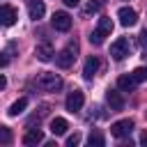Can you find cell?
Segmentation results:
<instances>
[{"mask_svg":"<svg viewBox=\"0 0 147 147\" xmlns=\"http://www.w3.org/2000/svg\"><path fill=\"white\" fill-rule=\"evenodd\" d=\"M16 18H18V11L11 7V5H2V14H0V21H2V25H14L16 23Z\"/></svg>","mask_w":147,"mask_h":147,"instance_id":"ba28073f","label":"cell"},{"mask_svg":"<svg viewBox=\"0 0 147 147\" xmlns=\"http://www.w3.org/2000/svg\"><path fill=\"white\" fill-rule=\"evenodd\" d=\"M133 131V119H119V122H115L113 126H110V133L115 136V138H124V136H129Z\"/></svg>","mask_w":147,"mask_h":147,"instance_id":"277c9868","label":"cell"},{"mask_svg":"<svg viewBox=\"0 0 147 147\" xmlns=\"http://www.w3.org/2000/svg\"><path fill=\"white\" fill-rule=\"evenodd\" d=\"M53 28L60 30V32H67L71 28V16L67 11H55L53 14Z\"/></svg>","mask_w":147,"mask_h":147,"instance_id":"8992f818","label":"cell"},{"mask_svg":"<svg viewBox=\"0 0 147 147\" xmlns=\"http://www.w3.org/2000/svg\"><path fill=\"white\" fill-rule=\"evenodd\" d=\"M103 5H106V0H90V2H87V7L83 9V16H90V14H96V11H99V9L103 7Z\"/></svg>","mask_w":147,"mask_h":147,"instance_id":"e0dca14e","label":"cell"},{"mask_svg":"<svg viewBox=\"0 0 147 147\" xmlns=\"http://www.w3.org/2000/svg\"><path fill=\"white\" fill-rule=\"evenodd\" d=\"M106 101H108L110 110H122V108H124V96H122L117 90H108V94H106Z\"/></svg>","mask_w":147,"mask_h":147,"instance_id":"30bf717a","label":"cell"},{"mask_svg":"<svg viewBox=\"0 0 147 147\" xmlns=\"http://www.w3.org/2000/svg\"><path fill=\"white\" fill-rule=\"evenodd\" d=\"M0 142H2V145H9V142H11V133H9L7 126H0Z\"/></svg>","mask_w":147,"mask_h":147,"instance_id":"7402d4cb","label":"cell"},{"mask_svg":"<svg viewBox=\"0 0 147 147\" xmlns=\"http://www.w3.org/2000/svg\"><path fill=\"white\" fill-rule=\"evenodd\" d=\"M106 37H108V32H103L101 28H96V30H94V32L90 34V41H92L94 46H101V44L106 41Z\"/></svg>","mask_w":147,"mask_h":147,"instance_id":"ac0fdd59","label":"cell"},{"mask_svg":"<svg viewBox=\"0 0 147 147\" xmlns=\"http://www.w3.org/2000/svg\"><path fill=\"white\" fill-rule=\"evenodd\" d=\"M131 74L136 76V80H138V83H142V80H147V67H138V69H133Z\"/></svg>","mask_w":147,"mask_h":147,"instance_id":"44dd1931","label":"cell"},{"mask_svg":"<svg viewBox=\"0 0 147 147\" xmlns=\"http://www.w3.org/2000/svg\"><path fill=\"white\" fill-rule=\"evenodd\" d=\"M140 44H142V46L147 48V28H145V30L140 32Z\"/></svg>","mask_w":147,"mask_h":147,"instance_id":"cb8c5ba5","label":"cell"},{"mask_svg":"<svg viewBox=\"0 0 147 147\" xmlns=\"http://www.w3.org/2000/svg\"><path fill=\"white\" fill-rule=\"evenodd\" d=\"M34 85L39 90H44V92H57L62 87V78L57 74H53V71H41V74H37Z\"/></svg>","mask_w":147,"mask_h":147,"instance_id":"6da1fadb","label":"cell"},{"mask_svg":"<svg viewBox=\"0 0 147 147\" xmlns=\"http://www.w3.org/2000/svg\"><path fill=\"white\" fill-rule=\"evenodd\" d=\"M34 55H37L41 62H48V60L53 57V48H51V44H39V46L34 48Z\"/></svg>","mask_w":147,"mask_h":147,"instance_id":"9a60e30c","label":"cell"},{"mask_svg":"<svg viewBox=\"0 0 147 147\" xmlns=\"http://www.w3.org/2000/svg\"><path fill=\"white\" fill-rule=\"evenodd\" d=\"M28 14H30V18H32V21H39V18L46 14L44 2H41V0H30V5H28Z\"/></svg>","mask_w":147,"mask_h":147,"instance_id":"8fae6325","label":"cell"},{"mask_svg":"<svg viewBox=\"0 0 147 147\" xmlns=\"http://www.w3.org/2000/svg\"><path fill=\"white\" fill-rule=\"evenodd\" d=\"M41 140H44V133H41L39 129H30V131L23 136V145H28V147H30V145H39Z\"/></svg>","mask_w":147,"mask_h":147,"instance_id":"5bb4252c","label":"cell"},{"mask_svg":"<svg viewBox=\"0 0 147 147\" xmlns=\"http://www.w3.org/2000/svg\"><path fill=\"white\" fill-rule=\"evenodd\" d=\"M67 129H69V124H67L64 117H55V119L51 122V133H53V136H64Z\"/></svg>","mask_w":147,"mask_h":147,"instance_id":"4fadbf2b","label":"cell"},{"mask_svg":"<svg viewBox=\"0 0 147 147\" xmlns=\"http://www.w3.org/2000/svg\"><path fill=\"white\" fill-rule=\"evenodd\" d=\"M76 57H78V44H76V41H69V44L55 55V62H57L60 69H69V67L76 62Z\"/></svg>","mask_w":147,"mask_h":147,"instance_id":"7a4b0ae2","label":"cell"},{"mask_svg":"<svg viewBox=\"0 0 147 147\" xmlns=\"http://www.w3.org/2000/svg\"><path fill=\"white\" fill-rule=\"evenodd\" d=\"M78 142H80V133H74V136L67 138V147H76Z\"/></svg>","mask_w":147,"mask_h":147,"instance_id":"603a6c76","label":"cell"},{"mask_svg":"<svg viewBox=\"0 0 147 147\" xmlns=\"http://www.w3.org/2000/svg\"><path fill=\"white\" fill-rule=\"evenodd\" d=\"M62 2H64L67 7H78V5H80V0H62Z\"/></svg>","mask_w":147,"mask_h":147,"instance_id":"d4e9b609","label":"cell"},{"mask_svg":"<svg viewBox=\"0 0 147 147\" xmlns=\"http://www.w3.org/2000/svg\"><path fill=\"white\" fill-rule=\"evenodd\" d=\"M103 136H101V131H92L90 133V138H87V145L90 147H103Z\"/></svg>","mask_w":147,"mask_h":147,"instance_id":"d6986e66","label":"cell"},{"mask_svg":"<svg viewBox=\"0 0 147 147\" xmlns=\"http://www.w3.org/2000/svg\"><path fill=\"white\" fill-rule=\"evenodd\" d=\"M140 83L136 80V76L133 74H124V76H119L117 78V87L119 90H124V92H131V90H136Z\"/></svg>","mask_w":147,"mask_h":147,"instance_id":"9c48e42d","label":"cell"},{"mask_svg":"<svg viewBox=\"0 0 147 147\" xmlns=\"http://www.w3.org/2000/svg\"><path fill=\"white\" fill-rule=\"evenodd\" d=\"M140 142H142V145H147V131H145V133L140 136Z\"/></svg>","mask_w":147,"mask_h":147,"instance_id":"484cf974","label":"cell"},{"mask_svg":"<svg viewBox=\"0 0 147 147\" xmlns=\"http://www.w3.org/2000/svg\"><path fill=\"white\" fill-rule=\"evenodd\" d=\"M83 103H85V96H83V92H80V90H74V92L67 96V110H69V113L80 110V108H83Z\"/></svg>","mask_w":147,"mask_h":147,"instance_id":"52a82bcc","label":"cell"},{"mask_svg":"<svg viewBox=\"0 0 147 147\" xmlns=\"http://www.w3.org/2000/svg\"><path fill=\"white\" fill-rule=\"evenodd\" d=\"M96 69H99V57L90 55V57L85 60V67H83V76H85L87 80H92V78H94V74H96Z\"/></svg>","mask_w":147,"mask_h":147,"instance_id":"7c38bea8","label":"cell"},{"mask_svg":"<svg viewBox=\"0 0 147 147\" xmlns=\"http://www.w3.org/2000/svg\"><path fill=\"white\" fill-rule=\"evenodd\" d=\"M99 28H101L103 32H108V34H110V32H113V21H110L108 16H103V18H99Z\"/></svg>","mask_w":147,"mask_h":147,"instance_id":"ffe728a7","label":"cell"},{"mask_svg":"<svg viewBox=\"0 0 147 147\" xmlns=\"http://www.w3.org/2000/svg\"><path fill=\"white\" fill-rule=\"evenodd\" d=\"M110 55H113V60H124L126 55H129V39L126 37H119L117 41H113V46H110Z\"/></svg>","mask_w":147,"mask_h":147,"instance_id":"3957f363","label":"cell"},{"mask_svg":"<svg viewBox=\"0 0 147 147\" xmlns=\"http://www.w3.org/2000/svg\"><path fill=\"white\" fill-rule=\"evenodd\" d=\"M117 18H119V23H122L124 28H131V25L138 23V14H136V9H131V7H122V9L117 11Z\"/></svg>","mask_w":147,"mask_h":147,"instance_id":"5b68a950","label":"cell"},{"mask_svg":"<svg viewBox=\"0 0 147 147\" xmlns=\"http://www.w3.org/2000/svg\"><path fill=\"white\" fill-rule=\"evenodd\" d=\"M25 108H28V99H18V101H14V103L9 106V110H7V113H9L11 117H16V115H21Z\"/></svg>","mask_w":147,"mask_h":147,"instance_id":"2e32d148","label":"cell"}]
</instances>
